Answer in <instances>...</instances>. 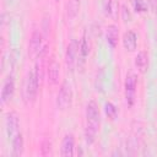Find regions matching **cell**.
I'll list each match as a JSON object with an SVG mask.
<instances>
[{
  "label": "cell",
  "instance_id": "1",
  "mask_svg": "<svg viewBox=\"0 0 157 157\" xmlns=\"http://www.w3.org/2000/svg\"><path fill=\"white\" fill-rule=\"evenodd\" d=\"M99 128V109L94 101H90L86 105V128L85 140L87 145L93 144Z\"/></svg>",
  "mask_w": 157,
  "mask_h": 157
},
{
  "label": "cell",
  "instance_id": "2",
  "mask_svg": "<svg viewBox=\"0 0 157 157\" xmlns=\"http://www.w3.org/2000/svg\"><path fill=\"white\" fill-rule=\"evenodd\" d=\"M38 87H39V78L36 74L34 70L29 71L26 78V85H25V97L26 101L32 103L36 101L37 93H38Z\"/></svg>",
  "mask_w": 157,
  "mask_h": 157
},
{
  "label": "cell",
  "instance_id": "3",
  "mask_svg": "<svg viewBox=\"0 0 157 157\" xmlns=\"http://www.w3.org/2000/svg\"><path fill=\"white\" fill-rule=\"evenodd\" d=\"M72 103V90L67 81H64L60 86L58 97H56V105L60 110H66L71 107Z\"/></svg>",
  "mask_w": 157,
  "mask_h": 157
},
{
  "label": "cell",
  "instance_id": "4",
  "mask_svg": "<svg viewBox=\"0 0 157 157\" xmlns=\"http://www.w3.org/2000/svg\"><path fill=\"white\" fill-rule=\"evenodd\" d=\"M78 47L80 44L77 43L76 39H72L67 48H66V54H65V64H66V67L67 70L70 71H74L76 64H77V56H78Z\"/></svg>",
  "mask_w": 157,
  "mask_h": 157
},
{
  "label": "cell",
  "instance_id": "5",
  "mask_svg": "<svg viewBox=\"0 0 157 157\" xmlns=\"http://www.w3.org/2000/svg\"><path fill=\"white\" fill-rule=\"evenodd\" d=\"M42 48V34L39 31H34L31 36V39H29V44H28V54L32 59L37 58L40 55V49Z\"/></svg>",
  "mask_w": 157,
  "mask_h": 157
},
{
  "label": "cell",
  "instance_id": "6",
  "mask_svg": "<svg viewBox=\"0 0 157 157\" xmlns=\"http://www.w3.org/2000/svg\"><path fill=\"white\" fill-rule=\"evenodd\" d=\"M136 83H137V78L135 75H129L126 76L125 80V98L128 104L131 107L134 104L135 101V92H136Z\"/></svg>",
  "mask_w": 157,
  "mask_h": 157
},
{
  "label": "cell",
  "instance_id": "7",
  "mask_svg": "<svg viewBox=\"0 0 157 157\" xmlns=\"http://www.w3.org/2000/svg\"><path fill=\"white\" fill-rule=\"evenodd\" d=\"M18 126H20L18 115L15 112H10L6 115V131H7V136L13 139L18 134Z\"/></svg>",
  "mask_w": 157,
  "mask_h": 157
},
{
  "label": "cell",
  "instance_id": "8",
  "mask_svg": "<svg viewBox=\"0 0 157 157\" xmlns=\"http://www.w3.org/2000/svg\"><path fill=\"white\" fill-rule=\"evenodd\" d=\"M13 92H15V81H13L12 76H7L4 81L2 90H1V102L4 104L7 103L12 98Z\"/></svg>",
  "mask_w": 157,
  "mask_h": 157
},
{
  "label": "cell",
  "instance_id": "9",
  "mask_svg": "<svg viewBox=\"0 0 157 157\" xmlns=\"http://www.w3.org/2000/svg\"><path fill=\"white\" fill-rule=\"evenodd\" d=\"M59 72H60V65L59 63L55 60V58L53 56L48 64V82L50 85H56L59 82Z\"/></svg>",
  "mask_w": 157,
  "mask_h": 157
},
{
  "label": "cell",
  "instance_id": "10",
  "mask_svg": "<svg viewBox=\"0 0 157 157\" xmlns=\"http://www.w3.org/2000/svg\"><path fill=\"white\" fill-rule=\"evenodd\" d=\"M74 148H75V140L72 134H66L61 141V148L60 153L63 157H71L74 155Z\"/></svg>",
  "mask_w": 157,
  "mask_h": 157
},
{
  "label": "cell",
  "instance_id": "11",
  "mask_svg": "<svg viewBox=\"0 0 157 157\" xmlns=\"http://www.w3.org/2000/svg\"><path fill=\"white\" fill-rule=\"evenodd\" d=\"M123 45L126 50L134 52L137 47V36L132 31H128L123 36Z\"/></svg>",
  "mask_w": 157,
  "mask_h": 157
},
{
  "label": "cell",
  "instance_id": "12",
  "mask_svg": "<svg viewBox=\"0 0 157 157\" xmlns=\"http://www.w3.org/2000/svg\"><path fill=\"white\" fill-rule=\"evenodd\" d=\"M105 38H107V43L108 45L114 49L117 47V43H118V38H119V31H118V27L115 25H109L107 27V33H105Z\"/></svg>",
  "mask_w": 157,
  "mask_h": 157
},
{
  "label": "cell",
  "instance_id": "13",
  "mask_svg": "<svg viewBox=\"0 0 157 157\" xmlns=\"http://www.w3.org/2000/svg\"><path fill=\"white\" fill-rule=\"evenodd\" d=\"M135 66L137 67V70L141 74H145L148 69V56L146 54V52L141 50L137 53V55L135 56Z\"/></svg>",
  "mask_w": 157,
  "mask_h": 157
},
{
  "label": "cell",
  "instance_id": "14",
  "mask_svg": "<svg viewBox=\"0 0 157 157\" xmlns=\"http://www.w3.org/2000/svg\"><path fill=\"white\" fill-rule=\"evenodd\" d=\"M103 9H104L105 16H108L110 18H117V16H118V2H117V0H104Z\"/></svg>",
  "mask_w": 157,
  "mask_h": 157
},
{
  "label": "cell",
  "instance_id": "15",
  "mask_svg": "<svg viewBox=\"0 0 157 157\" xmlns=\"http://www.w3.org/2000/svg\"><path fill=\"white\" fill-rule=\"evenodd\" d=\"M23 152V136L22 134H17L12 139V156L13 157H20Z\"/></svg>",
  "mask_w": 157,
  "mask_h": 157
},
{
  "label": "cell",
  "instance_id": "16",
  "mask_svg": "<svg viewBox=\"0 0 157 157\" xmlns=\"http://www.w3.org/2000/svg\"><path fill=\"white\" fill-rule=\"evenodd\" d=\"M80 9V0H70L67 2V17L74 18Z\"/></svg>",
  "mask_w": 157,
  "mask_h": 157
},
{
  "label": "cell",
  "instance_id": "17",
  "mask_svg": "<svg viewBox=\"0 0 157 157\" xmlns=\"http://www.w3.org/2000/svg\"><path fill=\"white\" fill-rule=\"evenodd\" d=\"M88 52H90V49H88V43H87V39L83 37L82 38V40H81V43H80V47H78V60H82V61H85V59H86V56L88 55ZM78 63V61H77Z\"/></svg>",
  "mask_w": 157,
  "mask_h": 157
},
{
  "label": "cell",
  "instance_id": "18",
  "mask_svg": "<svg viewBox=\"0 0 157 157\" xmlns=\"http://www.w3.org/2000/svg\"><path fill=\"white\" fill-rule=\"evenodd\" d=\"M104 110H105V114L108 115V118L110 119H115L117 118V114H118V110L115 108V105L110 102H107L104 104Z\"/></svg>",
  "mask_w": 157,
  "mask_h": 157
},
{
  "label": "cell",
  "instance_id": "19",
  "mask_svg": "<svg viewBox=\"0 0 157 157\" xmlns=\"http://www.w3.org/2000/svg\"><path fill=\"white\" fill-rule=\"evenodd\" d=\"M134 9L136 12H145L147 11V2L145 0H132Z\"/></svg>",
  "mask_w": 157,
  "mask_h": 157
},
{
  "label": "cell",
  "instance_id": "20",
  "mask_svg": "<svg viewBox=\"0 0 157 157\" xmlns=\"http://www.w3.org/2000/svg\"><path fill=\"white\" fill-rule=\"evenodd\" d=\"M52 153V145L49 140H44L42 144V155L43 156H49Z\"/></svg>",
  "mask_w": 157,
  "mask_h": 157
},
{
  "label": "cell",
  "instance_id": "21",
  "mask_svg": "<svg viewBox=\"0 0 157 157\" xmlns=\"http://www.w3.org/2000/svg\"><path fill=\"white\" fill-rule=\"evenodd\" d=\"M121 13H123V20H124V22L130 21L131 15H130V11H129V9L126 7V5H123V6H121Z\"/></svg>",
  "mask_w": 157,
  "mask_h": 157
},
{
  "label": "cell",
  "instance_id": "22",
  "mask_svg": "<svg viewBox=\"0 0 157 157\" xmlns=\"http://www.w3.org/2000/svg\"><path fill=\"white\" fill-rule=\"evenodd\" d=\"M148 4H150V9L157 13V0H148Z\"/></svg>",
  "mask_w": 157,
  "mask_h": 157
},
{
  "label": "cell",
  "instance_id": "23",
  "mask_svg": "<svg viewBox=\"0 0 157 157\" xmlns=\"http://www.w3.org/2000/svg\"><path fill=\"white\" fill-rule=\"evenodd\" d=\"M59 1H60V0H54V2H59Z\"/></svg>",
  "mask_w": 157,
  "mask_h": 157
}]
</instances>
